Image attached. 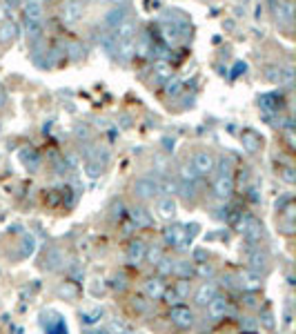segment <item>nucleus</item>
<instances>
[{
	"mask_svg": "<svg viewBox=\"0 0 296 334\" xmlns=\"http://www.w3.org/2000/svg\"><path fill=\"white\" fill-rule=\"evenodd\" d=\"M192 167L196 169V174H211V172H214V167H216L214 154H211V151H207V149L196 151V154H194V158H192Z\"/></svg>",
	"mask_w": 296,
	"mask_h": 334,
	"instance_id": "obj_1",
	"label": "nucleus"
},
{
	"mask_svg": "<svg viewBox=\"0 0 296 334\" xmlns=\"http://www.w3.org/2000/svg\"><path fill=\"white\" fill-rule=\"evenodd\" d=\"M83 13H85V4H83L81 0H67V2L63 4V9H60V16H63V20L67 22V25H76L83 18Z\"/></svg>",
	"mask_w": 296,
	"mask_h": 334,
	"instance_id": "obj_2",
	"label": "nucleus"
},
{
	"mask_svg": "<svg viewBox=\"0 0 296 334\" xmlns=\"http://www.w3.org/2000/svg\"><path fill=\"white\" fill-rule=\"evenodd\" d=\"M169 319H171V323H176L178 328L189 330L194 325V312L189 310L187 305H174L169 310Z\"/></svg>",
	"mask_w": 296,
	"mask_h": 334,
	"instance_id": "obj_3",
	"label": "nucleus"
},
{
	"mask_svg": "<svg viewBox=\"0 0 296 334\" xmlns=\"http://www.w3.org/2000/svg\"><path fill=\"white\" fill-rule=\"evenodd\" d=\"M136 31H138V22H136L134 18L127 16L125 20L121 22V25L112 29V36H114L116 40H127V38H134Z\"/></svg>",
	"mask_w": 296,
	"mask_h": 334,
	"instance_id": "obj_4",
	"label": "nucleus"
},
{
	"mask_svg": "<svg viewBox=\"0 0 296 334\" xmlns=\"http://www.w3.org/2000/svg\"><path fill=\"white\" fill-rule=\"evenodd\" d=\"M134 191L138 198H154V196L161 191V187H158L156 181H152V178H140V181H136Z\"/></svg>",
	"mask_w": 296,
	"mask_h": 334,
	"instance_id": "obj_5",
	"label": "nucleus"
},
{
	"mask_svg": "<svg viewBox=\"0 0 296 334\" xmlns=\"http://www.w3.org/2000/svg\"><path fill=\"white\" fill-rule=\"evenodd\" d=\"M207 316H210L211 321H216V319H223L225 314H227V298L225 296H218V294H216L214 298H211L210 303H207Z\"/></svg>",
	"mask_w": 296,
	"mask_h": 334,
	"instance_id": "obj_6",
	"label": "nucleus"
},
{
	"mask_svg": "<svg viewBox=\"0 0 296 334\" xmlns=\"http://www.w3.org/2000/svg\"><path fill=\"white\" fill-rule=\"evenodd\" d=\"M125 18H127V7L125 4H116V7H112L107 13H105L103 25L107 27V29H114V27H118Z\"/></svg>",
	"mask_w": 296,
	"mask_h": 334,
	"instance_id": "obj_7",
	"label": "nucleus"
},
{
	"mask_svg": "<svg viewBox=\"0 0 296 334\" xmlns=\"http://www.w3.org/2000/svg\"><path fill=\"white\" fill-rule=\"evenodd\" d=\"M114 51H116V58H121L123 62L131 60V58L136 56V43H134V38L116 40V47H114Z\"/></svg>",
	"mask_w": 296,
	"mask_h": 334,
	"instance_id": "obj_8",
	"label": "nucleus"
},
{
	"mask_svg": "<svg viewBox=\"0 0 296 334\" xmlns=\"http://www.w3.org/2000/svg\"><path fill=\"white\" fill-rule=\"evenodd\" d=\"M23 13H25V20H36V22H41L42 16H45V9H42L41 0H25Z\"/></svg>",
	"mask_w": 296,
	"mask_h": 334,
	"instance_id": "obj_9",
	"label": "nucleus"
},
{
	"mask_svg": "<svg viewBox=\"0 0 296 334\" xmlns=\"http://www.w3.org/2000/svg\"><path fill=\"white\" fill-rule=\"evenodd\" d=\"M171 76H174V69L167 60H156L152 65V78L158 80V83H167Z\"/></svg>",
	"mask_w": 296,
	"mask_h": 334,
	"instance_id": "obj_10",
	"label": "nucleus"
},
{
	"mask_svg": "<svg viewBox=\"0 0 296 334\" xmlns=\"http://www.w3.org/2000/svg\"><path fill=\"white\" fill-rule=\"evenodd\" d=\"M156 212H158V216H161L163 221H171V218L176 216V203H174V198H169V196H163V198H158Z\"/></svg>",
	"mask_w": 296,
	"mask_h": 334,
	"instance_id": "obj_11",
	"label": "nucleus"
},
{
	"mask_svg": "<svg viewBox=\"0 0 296 334\" xmlns=\"http://www.w3.org/2000/svg\"><path fill=\"white\" fill-rule=\"evenodd\" d=\"M165 283H163V279L161 276H156V279H147L145 281V287H143V292H145V296L147 298H163V292H165Z\"/></svg>",
	"mask_w": 296,
	"mask_h": 334,
	"instance_id": "obj_12",
	"label": "nucleus"
},
{
	"mask_svg": "<svg viewBox=\"0 0 296 334\" xmlns=\"http://www.w3.org/2000/svg\"><path fill=\"white\" fill-rule=\"evenodd\" d=\"M232 190H234L232 176H229V174H220V176L216 178V183H214V194L220 196V198H227V196L232 194Z\"/></svg>",
	"mask_w": 296,
	"mask_h": 334,
	"instance_id": "obj_13",
	"label": "nucleus"
},
{
	"mask_svg": "<svg viewBox=\"0 0 296 334\" xmlns=\"http://www.w3.org/2000/svg\"><path fill=\"white\" fill-rule=\"evenodd\" d=\"M216 294H218V292H216V285L214 283H205V285H201V287H198V292H196V296H194V298H196L198 305L205 307L207 303L216 296Z\"/></svg>",
	"mask_w": 296,
	"mask_h": 334,
	"instance_id": "obj_14",
	"label": "nucleus"
},
{
	"mask_svg": "<svg viewBox=\"0 0 296 334\" xmlns=\"http://www.w3.org/2000/svg\"><path fill=\"white\" fill-rule=\"evenodd\" d=\"M18 36V29L11 20H2L0 22V45H9L11 40Z\"/></svg>",
	"mask_w": 296,
	"mask_h": 334,
	"instance_id": "obj_15",
	"label": "nucleus"
},
{
	"mask_svg": "<svg viewBox=\"0 0 296 334\" xmlns=\"http://www.w3.org/2000/svg\"><path fill=\"white\" fill-rule=\"evenodd\" d=\"M20 160H23V165L27 169H38L41 167V156H38L36 149H32V147L20 149Z\"/></svg>",
	"mask_w": 296,
	"mask_h": 334,
	"instance_id": "obj_16",
	"label": "nucleus"
},
{
	"mask_svg": "<svg viewBox=\"0 0 296 334\" xmlns=\"http://www.w3.org/2000/svg\"><path fill=\"white\" fill-rule=\"evenodd\" d=\"M241 141H243V147H245L250 154H254V151H258L260 149V136L256 132H243V136H241Z\"/></svg>",
	"mask_w": 296,
	"mask_h": 334,
	"instance_id": "obj_17",
	"label": "nucleus"
},
{
	"mask_svg": "<svg viewBox=\"0 0 296 334\" xmlns=\"http://www.w3.org/2000/svg\"><path fill=\"white\" fill-rule=\"evenodd\" d=\"M129 216H131V223H134L136 227H149L152 225V218H149V214L145 212L143 207H131Z\"/></svg>",
	"mask_w": 296,
	"mask_h": 334,
	"instance_id": "obj_18",
	"label": "nucleus"
},
{
	"mask_svg": "<svg viewBox=\"0 0 296 334\" xmlns=\"http://www.w3.org/2000/svg\"><path fill=\"white\" fill-rule=\"evenodd\" d=\"M185 239V227L171 225L165 230V243L167 245H180V240Z\"/></svg>",
	"mask_w": 296,
	"mask_h": 334,
	"instance_id": "obj_19",
	"label": "nucleus"
},
{
	"mask_svg": "<svg viewBox=\"0 0 296 334\" xmlns=\"http://www.w3.org/2000/svg\"><path fill=\"white\" fill-rule=\"evenodd\" d=\"M145 252H147V247H145L143 240H134V243L129 245V261L131 263H140L145 258Z\"/></svg>",
	"mask_w": 296,
	"mask_h": 334,
	"instance_id": "obj_20",
	"label": "nucleus"
},
{
	"mask_svg": "<svg viewBox=\"0 0 296 334\" xmlns=\"http://www.w3.org/2000/svg\"><path fill=\"white\" fill-rule=\"evenodd\" d=\"M180 92H183V80L171 76V78L165 83V94L167 96H180Z\"/></svg>",
	"mask_w": 296,
	"mask_h": 334,
	"instance_id": "obj_21",
	"label": "nucleus"
},
{
	"mask_svg": "<svg viewBox=\"0 0 296 334\" xmlns=\"http://www.w3.org/2000/svg\"><path fill=\"white\" fill-rule=\"evenodd\" d=\"M67 53H69V60H83L85 58V49H83V45L78 40H72L67 45Z\"/></svg>",
	"mask_w": 296,
	"mask_h": 334,
	"instance_id": "obj_22",
	"label": "nucleus"
},
{
	"mask_svg": "<svg viewBox=\"0 0 296 334\" xmlns=\"http://www.w3.org/2000/svg\"><path fill=\"white\" fill-rule=\"evenodd\" d=\"M274 13H276V18H278V20L292 22V2H290V0H287L285 4H281V2H278V4H276V9H274Z\"/></svg>",
	"mask_w": 296,
	"mask_h": 334,
	"instance_id": "obj_23",
	"label": "nucleus"
},
{
	"mask_svg": "<svg viewBox=\"0 0 296 334\" xmlns=\"http://www.w3.org/2000/svg\"><path fill=\"white\" fill-rule=\"evenodd\" d=\"M25 29H27V36L29 38H38L41 36V31H42V25L41 22H36V20H25Z\"/></svg>",
	"mask_w": 296,
	"mask_h": 334,
	"instance_id": "obj_24",
	"label": "nucleus"
},
{
	"mask_svg": "<svg viewBox=\"0 0 296 334\" xmlns=\"http://www.w3.org/2000/svg\"><path fill=\"white\" fill-rule=\"evenodd\" d=\"M145 258H147V261L152 263V265H156V263L163 258V249H161V247H152V249H147V252H145Z\"/></svg>",
	"mask_w": 296,
	"mask_h": 334,
	"instance_id": "obj_25",
	"label": "nucleus"
},
{
	"mask_svg": "<svg viewBox=\"0 0 296 334\" xmlns=\"http://www.w3.org/2000/svg\"><path fill=\"white\" fill-rule=\"evenodd\" d=\"M176 294H178V296H187L189 294V281H185V279H180L178 283H176Z\"/></svg>",
	"mask_w": 296,
	"mask_h": 334,
	"instance_id": "obj_26",
	"label": "nucleus"
},
{
	"mask_svg": "<svg viewBox=\"0 0 296 334\" xmlns=\"http://www.w3.org/2000/svg\"><path fill=\"white\" fill-rule=\"evenodd\" d=\"M174 270L178 272V274H180V276H183V279H185V276H187L189 272H192V265H189L187 261H180L178 265H174Z\"/></svg>",
	"mask_w": 296,
	"mask_h": 334,
	"instance_id": "obj_27",
	"label": "nucleus"
},
{
	"mask_svg": "<svg viewBox=\"0 0 296 334\" xmlns=\"http://www.w3.org/2000/svg\"><path fill=\"white\" fill-rule=\"evenodd\" d=\"M265 74H267V78L272 80V83H281L283 80V71L281 69H267Z\"/></svg>",
	"mask_w": 296,
	"mask_h": 334,
	"instance_id": "obj_28",
	"label": "nucleus"
},
{
	"mask_svg": "<svg viewBox=\"0 0 296 334\" xmlns=\"http://www.w3.org/2000/svg\"><path fill=\"white\" fill-rule=\"evenodd\" d=\"M163 296H165V301L167 303H169V305H171V303H176V301H178V294H176V289L174 287H171V289H165V292H163Z\"/></svg>",
	"mask_w": 296,
	"mask_h": 334,
	"instance_id": "obj_29",
	"label": "nucleus"
},
{
	"mask_svg": "<svg viewBox=\"0 0 296 334\" xmlns=\"http://www.w3.org/2000/svg\"><path fill=\"white\" fill-rule=\"evenodd\" d=\"M74 289H76V285H72V283H69L67 287L63 285V287H60V294H63V296H67V298H72V301H74V298H76V292H74Z\"/></svg>",
	"mask_w": 296,
	"mask_h": 334,
	"instance_id": "obj_30",
	"label": "nucleus"
},
{
	"mask_svg": "<svg viewBox=\"0 0 296 334\" xmlns=\"http://www.w3.org/2000/svg\"><path fill=\"white\" fill-rule=\"evenodd\" d=\"M194 176H198V174H196V169L192 167V163L185 165V167H183V178H185V181H192Z\"/></svg>",
	"mask_w": 296,
	"mask_h": 334,
	"instance_id": "obj_31",
	"label": "nucleus"
},
{
	"mask_svg": "<svg viewBox=\"0 0 296 334\" xmlns=\"http://www.w3.org/2000/svg\"><path fill=\"white\" fill-rule=\"evenodd\" d=\"M250 263H252V265H254V267L263 265V263H265V254H260V252H254V256L250 258Z\"/></svg>",
	"mask_w": 296,
	"mask_h": 334,
	"instance_id": "obj_32",
	"label": "nucleus"
},
{
	"mask_svg": "<svg viewBox=\"0 0 296 334\" xmlns=\"http://www.w3.org/2000/svg\"><path fill=\"white\" fill-rule=\"evenodd\" d=\"M283 178H285L287 183L294 181V167H285V169H283Z\"/></svg>",
	"mask_w": 296,
	"mask_h": 334,
	"instance_id": "obj_33",
	"label": "nucleus"
},
{
	"mask_svg": "<svg viewBox=\"0 0 296 334\" xmlns=\"http://www.w3.org/2000/svg\"><path fill=\"white\" fill-rule=\"evenodd\" d=\"M7 18V4L5 2H0V22Z\"/></svg>",
	"mask_w": 296,
	"mask_h": 334,
	"instance_id": "obj_34",
	"label": "nucleus"
},
{
	"mask_svg": "<svg viewBox=\"0 0 296 334\" xmlns=\"http://www.w3.org/2000/svg\"><path fill=\"white\" fill-rule=\"evenodd\" d=\"M198 272H201V276H211V267H198Z\"/></svg>",
	"mask_w": 296,
	"mask_h": 334,
	"instance_id": "obj_35",
	"label": "nucleus"
},
{
	"mask_svg": "<svg viewBox=\"0 0 296 334\" xmlns=\"http://www.w3.org/2000/svg\"><path fill=\"white\" fill-rule=\"evenodd\" d=\"M7 102V96H5V89H2V85H0V107Z\"/></svg>",
	"mask_w": 296,
	"mask_h": 334,
	"instance_id": "obj_36",
	"label": "nucleus"
},
{
	"mask_svg": "<svg viewBox=\"0 0 296 334\" xmlns=\"http://www.w3.org/2000/svg\"><path fill=\"white\" fill-rule=\"evenodd\" d=\"M78 136H81V138H87V127H78Z\"/></svg>",
	"mask_w": 296,
	"mask_h": 334,
	"instance_id": "obj_37",
	"label": "nucleus"
},
{
	"mask_svg": "<svg viewBox=\"0 0 296 334\" xmlns=\"http://www.w3.org/2000/svg\"><path fill=\"white\" fill-rule=\"evenodd\" d=\"M109 2H112V4H114V7H116V4H125V2H127V0H109Z\"/></svg>",
	"mask_w": 296,
	"mask_h": 334,
	"instance_id": "obj_38",
	"label": "nucleus"
}]
</instances>
